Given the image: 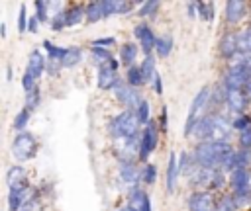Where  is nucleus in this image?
<instances>
[{"label":"nucleus","mask_w":251,"mask_h":211,"mask_svg":"<svg viewBox=\"0 0 251 211\" xmlns=\"http://www.w3.org/2000/svg\"><path fill=\"white\" fill-rule=\"evenodd\" d=\"M233 152V148L227 143H212L202 141L194 148V160L200 168H218L224 164V160Z\"/></svg>","instance_id":"1"},{"label":"nucleus","mask_w":251,"mask_h":211,"mask_svg":"<svg viewBox=\"0 0 251 211\" xmlns=\"http://www.w3.org/2000/svg\"><path fill=\"white\" fill-rule=\"evenodd\" d=\"M231 123L222 117V115H206L198 127L194 129V135L198 139L204 141H212V143H227L229 135H231Z\"/></svg>","instance_id":"2"},{"label":"nucleus","mask_w":251,"mask_h":211,"mask_svg":"<svg viewBox=\"0 0 251 211\" xmlns=\"http://www.w3.org/2000/svg\"><path fill=\"white\" fill-rule=\"evenodd\" d=\"M139 125H141V123H139L135 111L124 109L122 113H118V115L110 121V133H112L116 139H131V137H137Z\"/></svg>","instance_id":"3"},{"label":"nucleus","mask_w":251,"mask_h":211,"mask_svg":"<svg viewBox=\"0 0 251 211\" xmlns=\"http://www.w3.org/2000/svg\"><path fill=\"white\" fill-rule=\"evenodd\" d=\"M208 100H210V88L204 86V88L198 90V94L194 96V100L190 104V109H188V115H186V123H184V135L186 137L190 133H194L198 123L204 119V107L208 106Z\"/></svg>","instance_id":"4"},{"label":"nucleus","mask_w":251,"mask_h":211,"mask_svg":"<svg viewBox=\"0 0 251 211\" xmlns=\"http://www.w3.org/2000/svg\"><path fill=\"white\" fill-rule=\"evenodd\" d=\"M37 150V143H35V137L31 133H18L14 143H12V152L18 160H29Z\"/></svg>","instance_id":"5"},{"label":"nucleus","mask_w":251,"mask_h":211,"mask_svg":"<svg viewBox=\"0 0 251 211\" xmlns=\"http://www.w3.org/2000/svg\"><path fill=\"white\" fill-rule=\"evenodd\" d=\"M192 182L200 188H222L226 178L222 168H198L192 176Z\"/></svg>","instance_id":"6"},{"label":"nucleus","mask_w":251,"mask_h":211,"mask_svg":"<svg viewBox=\"0 0 251 211\" xmlns=\"http://www.w3.org/2000/svg\"><path fill=\"white\" fill-rule=\"evenodd\" d=\"M157 141H159V133H157V123L149 121L139 137V156L141 160H145L155 148H157Z\"/></svg>","instance_id":"7"},{"label":"nucleus","mask_w":251,"mask_h":211,"mask_svg":"<svg viewBox=\"0 0 251 211\" xmlns=\"http://www.w3.org/2000/svg\"><path fill=\"white\" fill-rule=\"evenodd\" d=\"M116 98H118V102H120L126 109H129V111H137V107H139L141 102H143V98H141V94L137 92V88H131L129 84H120V86L116 88Z\"/></svg>","instance_id":"8"},{"label":"nucleus","mask_w":251,"mask_h":211,"mask_svg":"<svg viewBox=\"0 0 251 211\" xmlns=\"http://www.w3.org/2000/svg\"><path fill=\"white\" fill-rule=\"evenodd\" d=\"M116 154L122 158V162H133V154L139 156V137L131 139H116Z\"/></svg>","instance_id":"9"},{"label":"nucleus","mask_w":251,"mask_h":211,"mask_svg":"<svg viewBox=\"0 0 251 211\" xmlns=\"http://www.w3.org/2000/svg\"><path fill=\"white\" fill-rule=\"evenodd\" d=\"M188 211H216L214 197L208 191H194L188 195Z\"/></svg>","instance_id":"10"},{"label":"nucleus","mask_w":251,"mask_h":211,"mask_svg":"<svg viewBox=\"0 0 251 211\" xmlns=\"http://www.w3.org/2000/svg\"><path fill=\"white\" fill-rule=\"evenodd\" d=\"M133 33H135V37L139 39V45H141L143 53L149 57V53H151V51L155 49V45H157V37H155L153 29H151L147 23H139Z\"/></svg>","instance_id":"11"},{"label":"nucleus","mask_w":251,"mask_h":211,"mask_svg":"<svg viewBox=\"0 0 251 211\" xmlns=\"http://www.w3.org/2000/svg\"><path fill=\"white\" fill-rule=\"evenodd\" d=\"M6 184L10 186V191H20L29 188L27 186V172L22 166H12L6 174Z\"/></svg>","instance_id":"12"},{"label":"nucleus","mask_w":251,"mask_h":211,"mask_svg":"<svg viewBox=\"0 0 251 211\" xmlns=\"http://www.w3.org/2000/svg\"><path fill=\"white\" fill-rule=\"evenodd\" d=\"M96 80H98V88H102V90H116V88L120 86L118 72L112 70L110 66H100Z\"/></svg>","instance_id":"13"},{"label":"nucleus","mask_w":251,"mask_h":211,"mask_svg":"<svg viewBox=\"0 0 251 211\" xmlns=\"http://www.w3.org/2000/svg\"><path fill=\"white\" fill-rule=\"evenodd\" d=\"M249 100H251V98H249V94H247L245 90H227L226 104L229 106V109H233V111L241 113V111L247 107Z\"/></svg>","instance_id":"14"},{"label":"nucleus","mask_w":251,"mask_h":211,"mask_svg":"<svg viewBox=\"0 0 251 211\" xmlns=\"http://www.w3.org/2000/svg\"><path fill=\"white\" fill-rule=\"evenodd\" d=\"M143 170H139L133 162H120V178L122 182L129 184V186H137V182L141 180Z\"/></svg>","instance_id":"15"},{"label":"nucleus","mask_w":251,"mask_h":211,"mask_svg":"<svg viewBox=\"0 0 251 211\" xmlns=\"http://www.w3.org/2000/svg\"><path fill=\"white\" fill-rule=\"evenodd\" d=\"M245 2H241V0H229L227 4H226V20H227V23H237L243 16H245Z\"/></svg>","instance_id":"16"},{"label":"nucleus","mask_w":251,"mask_h":211,"mask_svg":"<svg viewBox=\"0 0 251 211\" xmlns=\"http://www.w3.org/2000/svg\"><path fill=\"white\" fill-rule=\"evenodd\" d=\"M235 53H239V49H237V35L235 33H226L220 39V55L224 59H231Z\"/></svg>","instance_id":"17"},{"label":"nucleus","mask_w":251,"mask_h":211,"mask_svg":"<svg viewBox=\"0 0 251 211\" xmlns=\"http://www.w3.org/2000/svg\"><path fill=\"white\" fill-rule=\"evenodd\" d=\"M45 66H47V63H45V57L41 55V51H31V55H29V63H27V72L29 74H33L35 78H39L41 74H43V70H45Z\"/></svg>","instance_id":"18"},{"label":"nucleus","mask_w":251,"mask_h":211,"mask_svg":"<svg viewBox=\"0 0 251 211\" xmlns=\"http://www.w3.org/2000/svg\"><path fill=\"white\" fill-rule=\"evenodd\" d=\"M127 207L131 209V211H143L145 209V205L149 203V195L145 193V191H141L139 188H133L131 190V193H129V197H127Z\"/></svg>","instance_id":"19"},{"label":"nucleus","mask_w":251,"mask_h":211,"mask_svg":"<svg viewBox=\"0 0 251 211\" xmlns=\"http://www.w3.org/2000/svg\"><path fill=\"white\" fill-rule=\"evenodd\" d=\"M180 170H178V160H176V154L171 152L169 156V164H167V190L173 191L176 188V178H178Z\"/></svg>","instance_id":"20"},{"label":"nucleus","mask_w":251,"mask_h":211,"mask_svg":"<svg viewBox=\"0 0 251 211\" xmlns=\"http://www.w3.org/2000/svg\"><path fill=\"white\" fill-rule=\"evenodd\" d=\"M29 193H31V190H29V188L20 190V191H10L8 209H10V211H22V209H24V203H25V201H29V199H27V197H29Z\"/></svg>","instance_id":"21"},{"label":"nucleus","mask_w":251,"mask_h":211,"mask_svg":"<svg viewBox=\"0 0 251 211\" xmlns=\"http://www.w3.org/2000/svg\"><path fill=\"white\" fill-rule=\"evenodd\" d=\"M198 168H200V166L196 164L194 154H188V152H182V154H180V158H178V170H180V174H186V176L192 178Z\"/></svg>","instance_id":"22"},{"label":"nucleus","mask_w":251,"mask_h":211,"mask_svg":"<svg viewBox=\"0 0 251 211\" xmlns=\"http://www.w3.org/2000/svg\"><path fill=\"white\" fill-rule=\"evenodd\" d=\"M135 57H137V45L135 43H124L120 49V61L127 66H133Z\"/></svg>","instance_id":"23"},{"label":"nucleus","mask_w":251,"mask_h":211,"mask_svg":"<svg viewBox=\"0 0 251 211\" xmlns=\"http://www.w3.org/2000/svg\"><path fill=\"white\" fill-rule=\"evenodd\" d=\"M84 18H86L88 23H96V21H100V20L104 18L100 2H90V4H86V8H84Z\"/></svg>","instance_id":"24"},{"label":"nucleus","mask_w":251,"mask_h":211,"mask_svg":"<svg viewBox=\"0 0 251 211\" xmlns=\"http://www.w3.org/2000/svg\"><path fill=\"white\" fill-rule=\"evenodd\" d=\"M84 18V8L82 6H75L71 10L65 12V25L67 27H73V25H78Z\"/></svg>","instance_id":"25"},{"label":"nucleus","mask_w":251,"mask_h":211,"mask_svg":"<svg viewBox=\"0 0 251 211\" xmlns=\"http://www.w3.org/2000/svg\"><path fill=\"white\" fill-rule=\"evenodd\" d=\"M43 49L47 51V57H49V61L51 63H59L61 64V61H63V57H65V51H67V47L63 49V47H57V45H53L51 41H43Z\"/></svg>","instance_id":"26"},{"label":"nucleus","mask_w":251,"mask_h":211,"mask_svg":"<svg viewBox=\"0 0 251 211\" xmlns=\"http://www.w3.org/2000/svg\"><path fill=\"white\" fill-rule=\"evenodd\" d=\"M80 57H82V53H80L78 47H67L65 57H63V61H61V66H65V68L75 66V64L80 63Z\"/></svg>","instance_id":"27"},{"label":"nucleus","mask_w":251,"mask_h":211,"mask_svg":"<svg viewBox=\"0 0 251 211\" xmlns=\"http://www.w3.org/2000/svg\"><path fill=\"white\" fill-rule=\"evenodd\" d=\"M139 68H141V74H143V80L145 82H153V78H155V74H157V70H155V59L149 55V57H145L143 61H141V64H139Z\"/></svg>","instance_id":"28"},{"label":"nucleus","mask_w":251,"mask_h":211,"mask_svg":"<svg viewBox=\"0 0 251 211\" xmlns=\"http://www.w3.org/2000/svg\"><path fill=\"white\" fill-rule=\"evenodd\" d=\"M126 82L131 86V88H137V86H143L145 80H143V74H141V68L139 66H129L127 72H126Z\"/></svg>","instance_id":"29"},{"label":"nucleus","mask_w":251,"mask_h":211,"mask_svg":"<svg viewBox=\"0 0 251 211\" xmlns=\"http://www.w3.org/2000/svg\"><path fill=\"white\" fill-rule=\"evenodd\" d=\"M237 49L243 57H251V27L237 35Z\"/></svg>","instance_id":"30"},{"label":"nucleus","mask_w":251,"mask_h":211,"mask_svg":"<svg viewBox=\"0 0 251 211\" xmlns=\"http://www.w3.org/2000/svg\"><path fill=\"white\" fill-rule=\"evenodd\" d=\"M90 51H92V57H94V61H96L100 66H110V63L114 61V57L110 55V51H108V49L90 47Z\"/></svg>","instance_id":"31"},{"label":"nucleus","mask_w":251,"mask_h":211,"mask_svg":"<svg viewBox=\"0 0 251 211\" xmlns=\"http://www.w3.org/2000/svg\"><path fill=\"white\" fill-rule=\"evenodd\" d=\"M155 51L159 57H169V53L173 51V39L171 37H157Z\"/></svg>","instance_id":"32"},{"label":"nucleus","mask_w":251,"mask_h":211,"mask_svg":"<svg viewBox=\"0 0 251 211\" xmlns=\"http://www.w3.org/2000/svg\"><path fill=\"white\" fill-rule=\"evenodd\" d=\"M159 2H155V0H147V2H143V4H139V10H137V16H155L157 14V10H159Z\"/></svg>","instance_id":"33"},{"label":"nucleus","mask_w":251,"mask_h":211,"mask_svg":"<svg viewBox=\"0 0 251 211\" xmlns=\"http://www.w3.org/2000/svg\"><path fill=\"white\" fill-rule=\"evenodd\" d=\"M235 209H237V201L233 195H224L216 203V211H235Z\"/></svg>","instance_id":"34"},{"label":"nucleus","mask_w":251,"mask_h":211,"mask_svg":"<svg viewBox=\"0 0 251 211\" xmlns=\"http://www.w3.org/2000/svg\"><path fill=\"white\" fill-rule=\"evenodd\" d=\"M198 16L204 21H212L214 20V4L212 2H198Z\"/></svg>","instance_id":"35"},{"label":"nucleus","mask_w":251,"mask_h":211,"mask_svg":"<svg viewBox=\"0 0 251 211\" xmlns=\"http://www.w3.org/2000/svg\"><path fill=\"white\" fill-rule=\"evenodd\" d=\"M27 121H29V111L24 107V109H20V111L16 113V117H14V129L20 131V133H24V127L27 125Z\"/></svg>","instance_id":"36"},{"label":"nucleus","mask_w":251,"mask_h":211,"mask_svg":"<svg viewBox=\"0 0 251 211\" xmlns=\"http://www.w3.org/2000/svg\"><path fill=\"white\" fill-rule=\"evenodd\" d=\"M39 100H41L39 88H33L31 92H27V96H25V109H27V111H33V109L39 106Z\"/></svg>","instance_id":"37"},{"label":"nucleus","mask_w":251,"mask_h":211,"mask_svg":"<svg viewBox=\"0 0 251 211\" xmlns=\"http://www.w3.org/2000/svg\"><path fill=\"white\" fill-rule=\"evenodd\" d=\"M237 166L251 172V148H241V150H237Z\"/></svg>","instance_id":"38"},{"label":"nucleus","mask_w":251,"mask_h":211,"mask_svg":"<svg viewBox=\"0 0 251 211\" xmlns=\"http://www.w3.org/2000/svg\"><path fill=\"white\" fill-rule=\"evenodd\" d=\"M135 115H137V119H139V123H141V125H147V123L151 121V119H149V102H147V100H143V102H141V106L137 107Z\"/></svg>","instance_id":"39"},{"label":"nucleus","mask_w":251,"mask_h":211,"mask_svg":"<svg viewBox=\"0 0 251 211\" xmlns=\"http://www.w3.org/2000/svg\"><path fill=\"white\" fill-rule=\"evenodd\" d=\"M35 18L39 20V21H47V10H49V2H41V0H37L35 4Z\"/></svg>","instance_id":"40"},{"label":"nucleus","mask_w":251,"mask_h":211,"mask_svg":"<svg viewBox=\"0 0 251 211\" xmlns=\"http://www.w3.org/2000/svg\"><path fill=\"white\" fill-rule=\"evenodd\" d=\"M249 125H251V117H249V115H245V113L237 115V117L231 121V127H233V129H237V131H245Z\"/></svg>","instance_id":"41"},{"label":"nucleus","mask_w":251,"mask_h":211,"mask_svg":"<svg viewBox=\"0 0 251 211\" xmlns=\"http://www.w3.org/2000/svg\"><path fill=\"white\" fill-rule=\"evenodd\" d=\"M100 6H102L104 18H110V16L118 14V2L116 0H104V2H100Z\"/></svg>","instance_id":"42"},{"label":"nucleus","mask_w":251,"mask_h":211,"mask_svg":"<svg viewBox=\"0 0 251 211\" xmlns=\"http://www.w3.org/2000/svg\"><path fill=\"white\" fill-rule=\"evenodd\" d=\"M27 21H29V18H27V14H25V4H22V6H20V18H18V31H20V33L27 31Z\"/></svg>","instance_id":"43"},{"label":"nucleus","mask_w":251,"mask_h":211,"mask_svg":"<svg viewBox=\"0 0 251 211\" xmlns=\"http://www.w3.org/2000/svg\"><path fill=\"white\" fill-rule=\"evenodd\" d=\"M35 80H37V78L25 70L24 76H22V86H24V90H25V92H31L33 88H37V86H35Z\"/></svg>","instance_id":"44"},{"label":"nucleus","mask_w":251,"mask_h":211,"mask_svg":"<svg viewBox=\"0 0 251 211\" xmlns=\"http://www.w3.org/2000/svg\"><path fill=\"white\" fill-rule=\"evenodd\" d=\"M155 176H157V170H155V166H153V164H147V166L143 168L141 180H143L145 184H153V182H155Z\"/></svg>","instance_id":"45"},{"label":"nucleus","mask_w":251,"mask_h":211,"mask_svg":"<svg viewBox=\"0 0 251 211\" xmlns=\"http://www.w3.org/2000/svg\"><path fill=\"white\" fill-rule=\"evenodd\" d=\"M51 27H53L55 31H61L63 27H67V25H65V12H57V14L51 18Z\"/></svg>","instance_id":"46"},{"label":"nucleus","mask_w":251,"mask_h":211,"mask_svg":"<svg viewBox=\"0 0 251 211\" xmlns=\"http://www.w3.org/2000/svg\"><path fill=\"white\" fill-rule=\"evenodd\" d=\"M112 45H116V39L114 37H100V39H94L90 43V47H100V49H108Z\"/></svg>","instance_id":"47"},{"label":"nucleus","mask_w":251,"mask_h":211,"mask_svg":"<svg viewBox=\"0 0 251 211\" xmlns=\"http://www.w3.org/2000/svg\"><path fill=\"white\" fill-rule=\"evenodd\" d=\"M239 143H241L243 148H251V125H249L245 131H241V135H239Z\"/></svg>","instance_id":"48"},{"label":"nucleus","mask_w":251,"mask_h":211,"mask_svg":"<svg viewBox=\"0 0 251 211\" xmlns=\"http://www.w3.org/2000/svg\"><path fill=\"white\" fill-rule=\"evenodd\" d=\"M135 4L133 2H118V14H127Z\"/></svg>","instance_id":"49"},{"label":"nucleus","mask_w":251,"mask_h":211,"mask_svg":"<svg viewBox=\"0 0 251 211\" xmlns=\"http://www.w3.org/2000/svg\"><path fill=\"white\" fill-rule=\"evenodd\" d=\"M153 88H155L157 94H163V82H161V74H159V72H157L155 78H153Z\"/></svg>","instance_id":"50"},{"label":"nucleus","mask_w":251,"mask_h":211,"mask_svg":"<svg viewBox=\"0 0 251 211\" xmlns=\"http://www.w3.org/2000/svg\"><path fill=\"white\" fill-rule=\"evenodd\" d=\"M186 14H188V18H194L198 14V2H190L186 6Z\"/></svg>","instance_id":"51"},{"label":"nucleus","mask_w":251,"mask_h":211,"mask_svg":"<svg viewBox=\"0 0 251 211\" xmlns=\"http://www.w3.org/2000/svg\"><path fill=\"white\" fill-rule=\"evenodd\" d=\"M37 23H39V20H37L35 16H31V18H29V21H27V31L35 33V31H37Z\"/></svg>","instance_id":"52"},{"label":"nucleus","mask_w":251,"mask_h":211,"mask_svg":"<svg viewBox=\"0 0 251 211\" xmlns=\"http://www.w3.org/2000/svg\"><path fill=\"white\" fill-rule=\"evenodd\" d=\"M161 127L165 129L167 127V109L163 107V111H161Z\"/></svg>","instance_id":"53"},{"label":"nucleus","mask_w":251,"mask_h":211,"mask_svg":"<svg viewBox=\"0 0 251 211\" xmlns=\"http://www.w3.org/2000/svg\"><path fill=\"white\" fill-rule=\"evenodd\" d=\"M0 33H2V37H6V25L4 23L0 25Z\"/></svg>","instance_id":"54"},{"label":"nucleus","mask_w":251,"mask_h":211,"mask_svg":"<svg viewBox=\"0 0 251 211\" xmlns=\"http://www.w3.org/2000/svg\"><path fill=\"white\" fill-rule=\"evenodd\" d=\"M247 94H249V98H251V82L247 84Z\"/></svg>","instance_id":"55"},{"label":"nucleus","mask_w":251,"mask_h":211,"mask_svg":"<svg viewBox=\"0 0 251 211\" xmlns=\"http://www.w3.org/2000/svg\"><path fill=\"white\" fill-rule=\"evenodd\" d=\"M118 211H131L129 207H122V209H118Z\"/></svg>","instance_id":"56"},{"label":"nucleus","mask_w":251,"mask_h":211,"mask_svg":"<svg viewBox=\"0 0 251 211\" xmlns=\"http://www.w3.org/2000/svg\"><path fill=\"white\" fill-rule=\"evenodd\" d=\"M22 211H27V209H22Z\"/></svg>","instance_id":"57"}]
</instances>
